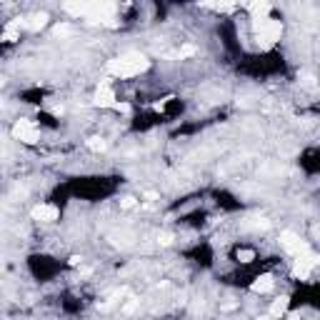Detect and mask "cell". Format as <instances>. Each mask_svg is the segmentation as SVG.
Listing matches in <instances>:
<instances>
[{
	"mask_svg": "<svg viewBox=\"0 0 320 320\" xmlns=\"http://www.w3.org/2000/svg\"><path fill=\"white\" fill-rule=\"evenodd\" d=\"M288 320H300V315H298V313H290V315H288Z\"/></svg>",
	"mask_w": 320,
	"mask_h": 320,
	"instance_id": "obj_19",
	"label": "cell"
},
{
	"mask_svg": "<svg viewBox=\"0 0 320 320\" xmlns=\"http://www.w3.org/2000/svg\"><path fill=\"white\" fill-rule=\"evenodd\" d=\"M58 215H60V210L55 205H38V208H33V218L43 220V223H55Z\"/></svg>",
	"mask_w": 320,
	"mask_h": 320,
	"instance_id": "obj_7",
	"label": "cell"
},
{
	"mask_svg": "<svg viewBox=\"0 0 320 320\" xmlns=\"http://www.w3.org/2000/svg\"><path fill=\"white\" fill-rule=\"evenodd\" d=\"M303 83H305V85H313L315 78H313V75H303Z\"/></svg>",
	"mask_w": 320,
	"mask_h": 320,
	"instance_id": "obj_17",
	"label": "cell"
},
{
	"mask_svg": "<svg viewBox=\"0 0 320 320\" xmlns=\"http://www.w3.org/2000/svg\"><path fill=\"white\" fill-rule=\"evenodd\" d=\"M115 110H120V113H128V110H130V108H128L125 103H118V105H115Z\"/></svg>",
	"mask_w": 320,
	"mask_h": 320,
	"instance_id": "obj_16",
	"label": "cell"
},
{
	"mask_svg": "<svg viewBox=\"0 0 320 320\" xmlns=\"http://www.w3.org/2000/svg\"><path fill=\"white\" fill-rule=\"evenodd\" d=\"M285 313H288V298L283 295V298H278V300L270 305V315L273 318H283Z\"/></svg>",
	"mask_w": 320,
	"mask_h": 320,
	"instance_id": "obj_11",
	"label": "cell"
},
{
	"mask_svg": "<svg viewBox=\"0 0 320 320\" xmlns=\"http://www.w3.org/2000/svg\"><path fill=\"white\" fill-rule=\"evenodd\" d=\"M258 320H275V318H273V315H260Z\"/></svg>",
	"mask_w": 320,
	"mask_h": 320,
	"instance_id": "obj_20",
	"label": "cell"
},
{
	"mask_svg": "<svg viewBox=\"0 0 320 320\" xmlns=\"http://www.w3.org/2000/svg\"><path fill=\"white\" fill-rule=\"evenodd\" d=\"M320 263V258H318V255L315 253H303V255H298V260H295V265H293V275H295V278H300V280H305L308 278V275H310V270L315 268Z\"/></svg>",
	"mask_w": 320,
	"mask_h": 320,
	"instance_id": "obj_4",
	"label": "cell"
},
{
	"mask_svg": "<svg viewBox=\"0 0 320 320\" xmlns=\"http://www.w3.org/2000/svg\"><path fill=\"white\" fill-rule=\"evenodd\" d=\"M253 28H255V38H258V45L263 48H270L275 45V43L280 40V33H283V25L278 23V20H253Z\"/></svg>",
	"mask_w": 320,
	"mask_h": 320,
	"instance_id": "obj_2",
	"label": "cell"
},
{
	"mask_svg": "<svg viewBox=\"0 0 320 320\" xmlns=\"http://www.w3.org/2000/svg\"><path fill=\"white\" fill-rule=\"evenodd\" d=\"M88 148H90V150H95V153H103L105 148H108V143H105L103 138H90V140H88Z\"/></svg>",
	"mask_w": 320,
	"mask_h": 320,
	"instance_id": "obj_12",
	"label": "cell"
},
{
	"mask_svg": "<svg viewBox=\"0 0 320 320\" xmlns=\"http://www.w3.org/2000/svg\"><path fill=\"white\" fill-rule=\"evenodd\" d=\"M45 23H48V13H35V15H30V18L25 20V28L40 30V28H45Z\"/></svg>",
	"mask_w": 320,
	"mask_h": 320,
	"instance_id": "obj_10",
	"label": "cell"
},
{
	"mask_svg": "<svg viewBox=\"0 0 320 320\" xmlns=\"http://www.w3.org/2000/svg\"><path fill=\"white\" fill-rule=\"evenodd\" d=\"M248 10L253 13V20H265L270 13V3H250Z\"/></svg>",
	"mask_w": 320,
	"mask_h": 320,
	"instance_id": "obj_9",
	"label": "cell"
},
{
	"mask_svg": "<svg viewBox=\"0 0 320 320\" xmlns=\"http://www.w3.org/2000/svg\"><path fill=\"white\" fill-rule=\"evenodd\" d=\"M120 205H123L125 210H130V208H135V198H133V195H128V198L120 200Z\"/></svg>",
	"mask_w": 320,
	"mask_h": 320,
	"instance_id": "obj_14",
	"label": "cell"
},
{
	"mask_svg": "<svg viewBox=\"0 0 320 320\" xmlns=\"http://www.w3.org/2000/svg\"><path fill=\"white\" fill-rule=\"evenodd\" d=\"M148 65H150V60L143 53H123V55H118L115 60L108 63V73L115 75V78H133V75L145 73Z\"/></svg>",
	"mask_w": 320,
	"mask_h": 320,
	"instance_id": "obj_1",
	"label": "cell"
},
{
	"mask_svg": "<svg viewBox=\"0 0 320 320\" xmlns=\"http://www.w3.org/2000/svg\"><path fill=\"white\" fill-rule=\"evenodd\" d=\"M253 258H255V253H253V250H248V248L238 250V260H240V263H250Z\"/></svg>",
	"mask_w": 320,
	"mask_h": 320,
	"instance_id": "obj_13",
	"label": "cell"
},
{
	"mask_svg": "<svg viewBox=\"0 0 320 320\" xmlns=\"http://www.w3.org/2000/svg\"><path fill=\"white\" fill-rule=\"evenodd\" d=\"M13 138H15V140H20V143L33 145V143H38L40 133H38V128H35V123H33V120H18V123H15V128H13Z\"/></svg>",
	"mask_w": 320,
	"mask_h": 320,
	"instance_id": "obj_3",
	"label": "cell"
},
{
	"mask_svg": "<svg viewBox=\"0 0 320 320\" xmlns=\"http://www.w3.org/2000/svg\"><path fill=\"white\" fill-rule=\"evenodd\" d=\"M65 33H68V28H65V25H60V28L55 30V35H65Z\"/></svg>",
	"mask_w": 320,
	"mask_h": 320,
	"instance_id": "obj_18",
	"label": "cell"
},
{
	"mask_svg": "<svg viewBox=\"0 0 320 320\" xmlns=\"http://www.w3.org/2000/svg\"><path fill=\"white\" fill-rule=\"evenodd\" d=\"M98 108H115V93L110 90V85H100V88L95 90V100H93Z\"/></svg>",
	"mask_w": 320,
	"mask_h": 320,
	"instance_id": "obj_6",
	"label": "cell"
},
{
	"mask_svg": "<svg viewBox=\"0 0 320 320\" xmlns=\"http://www.w3.org/2000/svg\"><path fill=\"white\" fill-rule=\"evenodd\" d=\"M280 243H283V248H285L288 253H293V255H295V258H298V255H303V253H308V250H310V248H308V243H305V240H300V238H298L295 233H290V230H285L283 235H280Z\"/></svg>",
	"mask_w": 320,
	"mask_h": 320,
	"instance_id": "obj_5",
	"label": "cell"
},
{
	"mask_svg": "<svg viewBox=\"0 0 320 320\" xmlns=\"http://www.w3.org/2000/svg\"><path fill=\"white\" fill-rule=\"evenodd\" d=\"M273 285H275L273 275H260V278H255V283L250 288H253V293H268V290H273Z\"/></svg>",
	"mask_w": 320,
	"mask_h": 320,
	"instance_id": "obj_8",
	"label": "cell"
},
{
	"mask_svg": "<svg viewBox=\"0 0 320 320\" xmlns=\"http://www.w3.org/2000/svg\"><path fill=\"white\" fill-rule=\"evenodd\" d=\"M158 243H160V245H170V243H173V238H170V235H160Z\"/></svg>",
	"mask_w": 320,
	"mask_h": 320,
	"instance_id": "obj_15",
	"label": "cell"
}]
</instances>
